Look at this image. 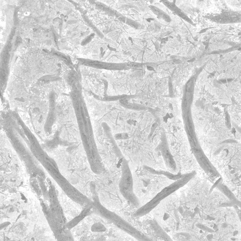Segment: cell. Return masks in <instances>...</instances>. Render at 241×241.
<instances>
[{
    "mask_svg": "<svg viewBox=\"0 0 241 241\" xmlns=\"http://www.w3.org/2000/svg\"><path fill=\"white\" fill-rule=\"evenodd\" d=\"M226 124L228 125H229L230 124V119H229V117L228 115H226Z\"/></svg>",
    "mask_w": 241,
    "mask_h": 241,
    "instance_id": "ba28073f",
    "label": "cell"
},
{
    "mask_svg": "<svg viewBox=\"0 0 241 241\" xmlns=\"http://www.w3.org/2000/svg\"><path fill=\"white\" fill-rule=\"evenodd\" d=\"M92 203H91L90 204H88L87 205L85 206V209L81 213L79 216H78L76 218H75V219L71 221V222H68L66 224L65 226L68 230H70L71 228H72L74 226L83 218L89 215L90 214L92 213Z\"/></svg>",
    "mask_w": 241,
    "mask_h": 241,
    "instance_id": "5b68a950",
    "label": "cell"
},
{
    "mask_svg": "<svg viewBox=\"0 0 241 241\" xmlns=\"http://www.w3.org/2000/svg\"><path fill=\"white\" fill-rule=\"evenodd\" d=\"M52 96H51V99H50V108L49 113L48 115V117L47 118L46 121L45 123L44 128L45 130L48 132H50L52 129V127L53 125L54 120V100Z\"/></svg>",
    "mask_w": 241,
    "mask_h": 241,
    "instance_id": "8992f818",
    "label": "cell"
},
{
    "mask_svg": "<svg viewBox=\"0 0 241 241\" xmlns=\"http://www.w3.org/2000/svg\"><path fill=\"white\" fill-rule=\"evenodd\" d=\"M218 188H219V189H220V190L223 193H225V195H226V196H228L229 199H231V200L234 202L237 201V200L236 198L234 197V195L232 194L231 192H230V190L226 187H225V186L222 185V184H219L218 185Z\"/></svg>",
    "mask_w": 241,
    "mask_h": 241,
    "instance_id": "52a82bcc",
    "label": "cell"
},
{
    "mask_svg": "<svg viewBox=\"0 0 241 241\" xmlns=\"http://www.w3.org/2000/svg\"><path fill=\"white\" fill-rule=\"evenodd\" d=\"M121 163V176L119 182L120 193L129 203L139 208L140 202L134 192L133 181L129 163L123 157Z\"/></svg>",
    "mask_w": 241,
    "mask_h": 241,
    "instance_id": "3957f363",
    "label": "cell"
},
{
    "mask_svg": "<svg viewBox=\"0 0 241 241\" xmlns=\"http://www.w3.org/2000/svg\"><path fill=\"white\" fill-rule=\"evenodd\" d=\"M200 1H203V0H200Z\"/></svg>",
    "mask_w": 241,
    "mask_h": 241,
    "instance_id": "9c48e42d",
    "label": "cell"
},
{
    "mask_svg": "<svg viewBox=\"0 0 241 241\" xmlns=\"http://www.w3.org/2000/svg\"><path fill=\"white\" fill-rule=\"evenodd\" d=\"M93 198V213L100 216L108 222L113 224L121 230L127 233L138 240H149L147 236L132 226L125 220L115 213L110 211L100 203L96 195Z\"/></svg>",
    "mask_w": 241,
    "mask_h": 241,
    "instance_id": "6da1fadb",
    "label": "cell"
},
{
    "mask_svg": "<svg viewBox=\"0 0 241 241\" xmlns=\"http://www.w3.org/2000/svg\"><path fill=\"white\" fill-rule=\"evenodd\" d=\"M194 176L193 173L184 174L180 177L179 179L166 187L156 195L151 200L145 204L142 207H139L136 211L134 213V217H142L147 214L153 209H154L167 196L175 192L179 188L183 187L187 184Z\"/></svg>",
    "mask_w": 241,
    "mask_h": 241,
    "instance_id": "7a4b0ae2",
    "label": "cell"
},
{
    "mask_svg": "<svg viewBox=\"0 0 241 241\" xmlns=\"http://www.w3.org/2000/svg\"><path fill=\"white\" fill-rule=\"evenodd\" d=\"M160 149L161 154L167 167L170 169V170L175 172L177 169L176 164L173 159V157L169 151V149L167 147L166 145H164L160 147Z\"/></svg>",
    "mask_w": 241,
    "mask_h": 241,
    "instance_id": "277c9868",
    "label": "cell"
}]
</instances>
